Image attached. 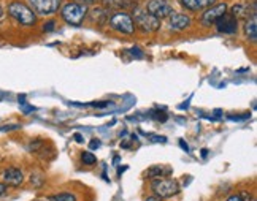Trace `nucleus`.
Masks as SVG:
<instances>
[{
    "label": "nucleus",
    "mask_w": 257,
    "mask_h": 201,
    "mask_svg": "<svg viewBox=\"0 0 257 201\" xmlns=\"http://www.w3.org/2000/svg\"><path fill=\"white\" fill-rule=\"evenodd\" d=\"M8 15L21 26H34L37 23V16L34 13V10L29 8L23 2H18V0L8 5Z\"/></svg>",
    "instance_id": "obj_1"
},
{
    "label": "nucleus",
    "mask_w": 257,
    "mask_h": 201,
    "mask_svg": "<svg viewBox=\"0 0 257 201\" xmlns=\"http://www.w3.org/2000/svg\"><path fill=\"white\" fill-rule=\"evenodd\" d=\"M108 26L116 32H121L125 35H132L135 32V23L134 18L125 12H117L108 18Z\"/></svg>",
    "instance_id": "obj_2"
},
{
    "label": "nucleus",
    "mask_w": 257,
    "mask_h": 201,
    "mask_svg": "<svg viewBox=\"0 0 257 201\" xmlns=\"http://www.w3.org/2000/svg\"><path fill=\"white\" fill-rule=\"evenodd\" d=\"M61 15H62V19L67 24L81 26L86 15H87V7L81 5V4H76V2H70L62 8Z\"/></svg>",
    "instance_id": "obj_3"
},
{
    "label": "nucleus",
    "mask_w": 257,
    "mask_h": 201,
    "mask_svg": "<svg viewBox=\"0 0 257 201\" xmlns=\"http://www.w3.org/2000/svg\"><path fill=\"white\" fill-rule=\"evenodd\" d=\"M151 188L159 198H170V196H175L176 193H180V184H178L175 179L157 177L153 180Z\"/></svg>",
    "instance_id": "obj_4"
},
{
    "label": "nucleus",
    "mask_w": 257,
    "mask_h": 201,
    "mask_svg": "<svg viewBox=\"0 0 257 201\" xmlns=\"http://www.w3.org/2000/svg\"><path fill=\"white\" fill-rule=\"evenodd\" d=\"M138 27H140L143 32L153 34L157 32L161 29V19H157L156 16H153L148 12H135V21H134Z\"/></svg>",
    "instance_id": "obj_5"
},
{
    "label": "nucleus",
    "mask_w": 257,
    "mask_h": 201,
    "mask_svg": "<svg viewBox=\"0 0 257 201\" xmlns=\"http://www.w3.org/2000/svg\"><path fill=\"white\" fill-rule=\"evenodd\" d=\"M29 4L37 15H51L61 7V0H29Z\"/></svg>",
    "instance_id": "obj_6"
},
{
    "label": "nucleus",
    "mask_w": 257,
    "mask_h": 201,
    "mask_svg": "<svg viewBox=\"0 0 257 201\" xmlns=\"http://www.w3.org/2000/svg\"><path fill=\"white\" fill-rule=\"evenodd\" d=\"M148 13H151L157 19H162V18L170 16L175 12H173V7L169 2H165V0H151V2L148 4Z\"/></svg>",
    "instance_id": "obj_7"
},
{
    "label": "nucleus",
    "mask_w": 257,
    "mask_h": 201,
    "mask_svg": "<svg viewBox=\"0 0 257 201\" xmlns=\"http://www.w3.org/2000/svg\"><path fill=\"white\" fill-rule=\"evenodd\" d=\"M214 24L221 34L232 35V34H236V30H238V19L232 15H227V13H224Z\"/></svg>",
    "instance_id": "obj_8"
},
{
    "label": "nucleus",
    "mask_w": 257,
    "mask_h": 201,
    "mask_svg": "<svg viewBox=\"0 0 257 201\" xmlns=\"http://www.w3.org/2000/svg\"><path fill=\"white\" fill-rule=\"evenodd\" d=\"M225 12H227V5L225 4H217L214 7H208V10H206V12L202 15V24L205 27L213 26Z\"/></svg>",
    "instance_id": "obj_9"
},
{
    "label": "nucleus",
    "mask_w": 257,
    "mask_h": 201,
    "mask_svg": "<svg viewBox=\"0 0 257 201\" xmlns=\"http://www.w3.org/2000/svg\"><path fill=\"white\" fill-rule=\"evenodd\" d=\"M102 5L106 12H128V10H135L137 2L135 0H102Z\"/></svg>",
    "instance_id": "obj_10"
},
{
    "label": "nucleus",
    "mask_w": 257,
    "mask_h": 201,
    "mask_svg": "<svg viewBox=\"0 0 257 201\" xmlns=\"http://www.w3.org/2000/svg\"><path fill=\"white\" fill-rule=\"evenodd\" d=\"M2 179H4V184L5 185H10V187H19L23 182H24V174L19 168H15V166H10L7 168L4 174H2Z\"/></svg>",
    "instance_id": "obj_11"
},
{
    "label": "nucleus",
    "mask_w": 257,
    "mask_h": 201,
    "mask_svg": "<svg viewBox=\"0 0 257 201\" xmlns=\"http://www.w3.org/2000/svg\"><path fill=\"white\" fill-rule=\"evenodd\" d=\"M169 24L172 30H176V32H181V30H186L191 26V18L183 13H172Z\"/></svg>",
    "instance_id": "obj_12"
},
{
    "label": "nucleus",
    "mask_w": 257,
    "mask_h": 201,
    "mask_svg": "<svg viewBox=\"0 0 257 201\" xmlns=\"http://www.w3.org/2000/svg\"><path fill=\"white\" fill-rule=\"evenodd\" d=\"M214 2L216 0H181V5L191 12H199V10L211 7Z\"/></svg>",
    "instance_id": "obj_13"
},
{
    "label": "nucleus",
    "mask_w": 257,
    "mask_h": 201,
    "mask_svg": "<svg viewBox=\"0 0 257 201\" xmlns=\"http://www.w3.org/2000/svg\"><path fill=\"white\" fill-rule=\"evenodd\" d=\"M244 34H246V37H248L249 42L255 43V40H257V23H255V18L246 19V23H244Z\"/></svg>",
    "instance_id": "obj_14"
},
{
    "label": "nucleus",
    "mask_w": 257,
    "mask_h": 201,
    "mask_svg": "<svg viewBox=\"0 0 257 201\" xmlns=\"http://www.w3.org/2000/svg\"><path fill=\"white\" fill-rule=\"evenodd\" d=\"M172 169H165L164 166H153L150 171H148V176L151 179H157V177H162L165 174H170Z\"/></svg>",
    "instance_id": "obj_15"
},
{
    "label": "nucleus",
    "mask_w": 257,
    "mask_h": 201,
    "mask_svg": "<svg viewBox=\"0 0 257 201\" xmlns=\"http://www.w3.org/2000/svg\"><path fill=\"white\" fill-rule=\"evenodd\" d=\"M49 201H76V196L73 193H68V192H64V193H57V195H53L48 198Z\"/></svg>",
    "instance_id": "obj_16"
},
{
    "label": "nucleus",
    "mask_w": 257,
    "mask_h": 201,
    "mask_svg": "<svg viewBox=\"0 0 257 201\" xmlns=\"http://www.w3.org/2000/svg\"><path fill=\"white\" fill-rule=\"evenodd\" d=\"M81 162L84 165H94V163H97V157L91 152V150H84V152H81Z\"/></svg>",
    "instance_id": "obj_17"
},
{
    "label": "nucleus",
    "mask_w": 257,
    "mask_h": 201,
    "mask_svg": "<svg viewBox=\"0 0 257 201\" xmlns=\"http://www.w3.org/2000/svg\"><path fill=\"white\" fill-rule=\"evenodd\" d=\"M151 114H153V119L159 120V122H165V120H167V114L159 111V109H157V111H153Z\"/></svg>",
    "instance_id": "obj_18"
},
{
    "label": "nucleus",
    "mask_w": 257,
    "mask_h": 201,
    "mask_svg": "<svg viewBox=\"0 0 257 201\" xmlns=\"http://www.w3.org/2000/svg\"><path fill=\"white\" fill-rule=\"evenodd\" d=\"M54 27H56V21H48V23L43 24V30H45V32H53Z\"/></svg>",
    "instance_id": "obj_19"
},
{
    "label": "nucleus",
    "mask_w": 257,
    "mask_h": 201,
    "mask_svg": "<svg viewBox=\"0 0 257 201\" xmlns=\"http://www.w3.org/2000/svg\"><path fill=\"white\" fill-rule=\"evenodd\" d=\"M100 146H102L100 139H97V138H94L92 141L89 143V147H91V149H98V147H100Z\"/></svg>",
    "instance_id": "obj_20"
},
{
    "label": "nucleus",
    "mask_w": 257,
    "mask_h": 201,
    "mask_svg": "<svg viewBox=\"0 0 257 201\" xmlns=\"http://www.w3.org/2000/svg\"><path fill=\"white\" fill-rule=\"evenodd\" d=\"M131 53H132V56L137 57V59H143V54H142V51H140L138 48H132V49H131Z\"/></svg>",
    "instance_id": "obj_21"
},
{
    "label": "nucleus",
    "mask_w": 257,
    "mask_h": 201,
    "mask_svg": "<svg viewBox=\"0 0 257 201\" xmlns=\"http://www.w3.org/2000/svg\"><path fill=\"white\" fill-rule=\"evenodd\" d=\"M75 2L76 4H81V5H92V4H95L97 2V0H75Z\"/></svg>",
    "instance_id": "obj_22"
},
{
    "label": "nucleus",
    "mask_w": 257,
    "mask_h": 201,
    "mask_svg": "<svg viewBox=\"0 0 257 201\" xmlns=\"http://www.w3.org/2000/svg\"><path fill=\"white\" fill-rule=\"evenodd\" d=\"M151 139H153L154 143H165L167 141L165 136H151Z\"/></svg>",
    "instance_id": "obj_23"
},
{
    "label": "nucleus",
    "mask_w": 257,
    "mask_h": 201,
    "mask_svg": "<svg viewBox=\"0 0 257 201\" xmlns=\"http://www.w3.org/2000/svg\"><path fill=\"white\" fill-rule=\"evenodd\" d=\"M180 146H181L183 150H186V152H189V146H187V144L184 143V139H180Z\"/></svg>",
    "instance_id": "obj_24"
},
{
    "label": "nucleus",
    "mask_w": 257,
    "mask_h": 201,
    "mask_svg": "<svg viewBox=\"0 0 257 201\" xmlns=\"http://www.w3.org/2000/svg\"><path fill=\"white\" fill-rule=\"evenodd\" d=\"M225 201H241V196L240 195H232V196H229Z\"/></svg>",
    "instance_id": "obj_25"
},
{
    "label": "nucleus",
    "mask_w": 257,
    "mask_h": 201,
    "mask_svg": "<svg viewBox=\"0 0 257 201\" xmlns=\"http://www.w3.org/2000/svg\"><path fill=\"white\" fill-rule=\"evenodd\" d=\"M73 138L76 139V143H84V138H83L80 133H75V135H73Z\"/></svg>",
    "instance_id": "obj_26"
},
{
    "label": "nucleus",
    "mask_w": 257,
    "mask_h": 201,
    "mask_svg": "<svg viewBox=\"0 0 257 201\" xmlns=\"http://www.w3.org/2000/svg\"><path fill=\"white\" fill-rule=\"evenodd\" d=\"M21 106H23V111L24 113H31V111H34V109H35L34 106H24V105H21Z\"/></svg>",
    "instance_id": "obj_27"
},
{
    "label": "nucleus",
    "mask_w": 257,
    "mask_h": 201,
    "mask_svg": "<svg viewBox=\"0 0 257 201\" xmlns=\"http://www.w3.org/2000/svg\"><path fill=\"white\" fill-rule=\"evenodd\" d=\"M5 192H7V185L4 182H0V196H2Z\"/></svg>",
    "instance_id": "obj_28"
},
{
    "label": "nucleus",
    "mask_w": 257,
    "mask_h": 201,
    "mask_svg": "<svg viewBox=\"0 0 257 201\" xmlns=\"http://www.w3.org/2000/svg\"><path fill=\"white\" fill-rule=\"evenodd\" d=\"M146 201H162V198H159V196H150V198H146Z\"/></svg>",
    "instance_id": "obj_29"
},
{
    "label": "nucleus",
    "mask_w": 257,
    "mask_h": 201,
    "mask_svg": "<svg viewBox=\"0 0 257 201\" xmlns=\"http://www.w3.org/2000/svg\"><path fill=\"white\" fill-rule=\"evenodd\" d=\"M206 155H208V150L203 149V150H202V157H206Z\"/></svg>",
    "instance_id": "obj_30"
},
{
    "label": "nucleus",
    "mask_w": 257,
    "mask_h": 201,
    "mask_svg": "<svg viewBox=\"0 0 257 201\" xmlns=\"http://www.w3.org/2000/svg\"><path fill=\"white\" fill-rule=\"evenodd\" d=\"M4 16V10H2V7H0V18Z\"/></svg>",
    "instance_id": "obj_31"
},
{
    "label": "nucleus",
    "mask_w": 257,
    "mask_h": 201,
    "mask_svg": "<svg viewBox=\"0 0 257 201\" xmlns=\"http://www.w3.org/2000/svg\"><path fill=\"white\" fill-rule=\"evenodd\" d=\"M40 201H49V199H40Z\"/></svg>",
    "instance_id": "obj_32"
}]
</instances>
